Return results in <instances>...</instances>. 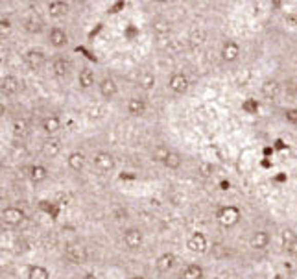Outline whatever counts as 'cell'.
<instances>
[{
	"instance_id": "1",
	"label": "cell",
	"mask_w": 297,
	"mask_h": 279,
	"mask_svg": "<svg viewBox=\"0 0 297 279\" xmlns=\"http://www.w3.org/2000/svg\"><path fill=\"white\" fill-rule=\"evenodd\" d=\"M65 255L69 259L70 263L74 265H85L89 259V252L85 244L78 243V240H72V243H67L65 244Z\"/></svg>"
},
{
	"instance_id": "2",
	"label": "cell",
	"mask_w": 297,
	"mask_h": 279,
	"mask_svg": "<svg viewBox=\"0 0 297 279\" xmlns=\"http://www.w3.org/2000/svg\"><path fill=\"white\" fill-rule=\"evenodd\" d=\"M240 216H242V213H240L238 207L224 206V207H220L216 218H218V222L224 226V228H234V226L240 222Z\"/></svg>"
},
{
	"instance_id": "3",
	"label": "cell",
	"mask_w": 297,
	"mask_h": 279,
	"mask_svg": "<svg viewBox=\"0 0 297 279\" xmlns=\"http://www.w3.org/2000/svg\"><path fill=\"white\" fill-rule=\"evenodd\" d=\"M24 218H26V213L17 206H9L6 209H2V222L11 226V228L21 226L24 222Z\"/></svg>"
},
{
	"instance_id": "4",
	"label": "cell",
	"mask_w": 297,
	"mask_h": 279,
	"mask_svg": "<svg viewBox=\"0 0 297 279\" xmlns=\"http://www.w3.org/2000/svg\"><path fill=\"white\" fill-rule=\"evenodd\" d=\"M24 63H26V67L30 70H33V72H39V70L43 69L46 65V55L43 50H35V48H32V50H28L26 54H24Z\"/></svg>"
},
{
	"instance_id": "5",
	"label": "cell",
	"mask_w": 297,
	"mask_h": 279,
	"mask_svg": "<svg viewBox=\"0 0 297 279\" xmlns=\"http://www.w3.org/2000/svg\"><path fill=\"white\" fill-rule=\"evenodd\" d=\"M122 243L128 250H138L144 243V235L138 228H128L122 233Z\"/></svg>"
},
{
	"instance_id": "6",
	"label": "cell",
	"mask_w": 297,
	"mask_h": 279,
	"mask_svg": "<svg viewBox=\"0 0 297 279\" xmlns=\"http://www.w3.org/2000/svg\"><path fill=\"white\" fill-rule=\"evenodd\" d=\"M92 166L98 172H111L114 169V157L109 152H96L92 156Z\"/></svg>"
},
{
	"instance_id": "7",
	"label": "cell",
	"mask_w": 297,
	"mask_h": 279,
	"mask_svg": "<svg viewBox=\"0 0 297 279\" xmlns=\"http://www.w3.org/2000/svg\"><path fill=\"white\" fill-rule=\"evenodd\" d=\"M270 243H271V237L266 229H256V231L251 233V237H249V246H251V250H255V252L266 250V248L270 246Z\"/></svg>"
},
{
	"instance_id": "8",
	"label": "cell",
	"mask_w": 297,
	"mask_h": 279,
	"mask_svg": "<svg viewBox=\"0 0 297 279\" xmlns=\"http://www.w3.org/2000/svg\"><path fill=\"white\" fill-rule=\"evenodd\" d=\"M220 55H222V60H224L225 63H234V61H238V58H240V45H238L236 41H233V39H227V41H224V45H222Z\"/></svg>"
},
{
	"instance_id": "9",
	"label": "cell",
	"mask_w": 297,
	"mask_h": 279,
	"mask_svg": "<svg viewBox=\"0 0 297 279\" xmlns=\"http://www.w3.org/2000/svg\"><path fill=\"white\" fill-rule=\"evenodd\" d=\"M188 85H190V82H188L187 74L183 72H174L168 80L170 91L175 92V95H185L188 91Z\"/></svg>"
},
{
	"instance_id": "10",
	"label": "cell",
	"mask_w": 297,
	"mask_h": 279,
	"mask_svg": "<svg viewBox=\"0 0 297 279\" xmlns=\"http://www.w3.org/2000/svg\"><path fill=\"white\" fill-rule=\"evenodd\" d=\"M187 248L192 253H205L207 248H209V243H207V237L201 231H194L187 240Z\"/></svg>"
},
{
	"instance_id": "11",
	"label": "cell",
	"mask_w": 297,
	"mask_h": 279,
	"mask_svg": "<svg viewBox=\"0 0 297 279\" xmlns=\"http://www.w3.org/2000/svg\"><path fill=\"white\" fill-rule=\"evenodd\" d=\"M48 43H50L54 48H65V46L69 45V33L60 26L50 28V30H48Z\"/></svg>"
},
{
	"instance_id": "12",
	"label": "cell",
	"mask_w": 297,
	"mask_h": 279,
	"mask_svg": "<svg viewBox=\"0 0 297 279\" xmlns=\"http://www.w3.org/2000/svg\"><path fill=\"white\" fill-rule=\"evenodd\" d=\"M98 91H100V95L104 96L105 100H113L114 96L118 95V85H116V82H114L113 78H102L100 82H98Z\"/></svg>"
},
{
	"instance_id": "13",
	"label": "cell",
	"mask_w": 297,
	"mask_h": 279,
	"mask_svg": "<svg viewBox=\"0 0 297 279\" xmlns=\"http://www.w3.org/2000/svg\"><path fill=\"white\" fill-rule=\"evenodd\" d=\"M70 70H72V63H70L69 60H65V58H55L54 61H52V74H54L55 78H67L70 74Z\"/></svg>"
},
{
	"instance_id": "14",
	"label": "cell",
	"mask_w": 297,
	"mask_h": 279,
	"mask_svg": "<svg viewBox=\"0 0 297 279\" xmlns=\"http://www.w3.org/2000/svg\"><path fill=\"white\" fill-rule=\"evenodd\" d=\"M126 109H128V113L131 115V117H144V113H146L148 109V104L146 100H142L138 96H133V98L128 100V104H126Z\"/></svg>"
},
{
	"instance_id": "15",
	"label": "cell",
	"mask_w": 297,
	"mask_h": 279,
	"mask_svg": "<svg viewBox=\"0 0 297 279\" xmlns=\"http://www.w3.org/2000/svg\"><path fill=\"white\" fill-rule=\"evenodd\" d=\"M41 128L43 132L48 135V137H52V135H55V133L61 129V120L57 115H46L45 119L41 120Z\"/></svg>"
},
{
	"instance_id": "16",
	"label": "cell",
	"mask_w": 297,
	"mask_h": 279,
	"mask_svg": "<svg viewBox=\"0 0 297 279\" xmlns=\"http://www.w3.org/2000/svg\"><path fill=\"white\" fill-rule=\"evenodd\" d=\"M261 91H262V95L266 96V98H277V96L281 95V91H283V85H281L279 82L275 78H268L266 82H262V85H261Z\"/></svg>"
},
{
	"instance_id": "17",
	"label": "cell",
	"mask_w": 297,
	"mask_h": 279,
	"mask_svg": "<svg viewBox=\"0 0 297 279\" xmlns=\"http://www.w3.org/2000/svg\"><path fill=\"white\" fill-rule=\"evenodd\" d=\"M46 11L54 18L65 17V15L69 13V4L63 2V0H50V2L46 4Z\"/></svg>"
},
{
	"instance_id": "18",
	"label": "cell",
	"mask_w": 297,
	"mask_h": 279,
	"mask_svg": "<svg viewBox=\"0 0 297 279\" xmlns=\"http://www.w3.org/2000/svg\"><path fill=\"white\" fill-rule=\"evenodd\" d=\"M18 87H21V83H18V80L15 78V76H11V74L4 76L2 82H0V89H2V95L4 96H15L18 92Z\"/></svg>"
},
{
	"instance_id": "19",
	"label": "cell",
	"mask_w": 297,
	"mask_h": 279,
	"mask_svg": "<svg viewBox=\"0 0 297 279\" xmlns=\"http://www.w3.org/2000/svg\"><path fill=\"white\" fill-rule=\"evenodd\" d=\"M61 154V142L54 137H48L43 142V156L48 157V159H54Z\"/></svg>"
},
{
	"instance_id": "20",
	"label": "cell",
	"mask_w": 297,
	"mask_h": 279,
	"mask_svg": "<svg viewBox=\"0 0 297 279\" xmlns=\"http://www.w3.org/2000/svg\"><path fill=\"white\" fill-rule=\"evenodd\" d=\"M24 30L28 33H32V35H37V33H41L45 30V23H43V18L39 15L32 13L24 21Z\"/></svg>"
},
{
	"instance_id": "21",
	"label": "cell",
	"mask_w": 297,
	"mask_h": 279,
	"mask_svg": "<svg viewBox=\"0 0 297 279\" xmlns=\"http://www.w3.org/2000/svg\"><path fill=\"white\" fill-rule=\"evenodd\" d=\"M85 163H87V157H85V154H82V152H72V154H69V157H67V165H69V169L74 170V172H82V170L85 169Z\"/></svg>"
},
{
	"instance_id": "22",
	"label": "cell",
	"mask_w": 297,
	"mask_h": 279,
	"mask_svg": "<svg viewBox=\"0 0 297 279\" xmlns=\"http://www.w3.org/2000/svg\"><path fill=\"white\" fill-rule=\"evenodd\" d=\"M28 172V178H30V181L35 185L43 183L46 178H48V170H46V166L43 165H32L30 169L26 170Z\"/></svg>"
},
{
	"instance_id": "23",
	"label": "cell",
	"mask_w": 297,
	"mask_h": 279,
	"mask_svg": "<svg viewBox=\"0 0 297 279\" xmlns=\"http://www.w3.org/2000/svg\"><path fill=\"white\" fill-rule=\"evenodd\" d=\"M203 275H205V270L197 263H188L181 270V279H203Z\"/></svg>"
},
{
	"instance_id": "24",
	"label": "cell",
	"mask_w": 297,
	"mask_h": 279,
	"mask_svg": "<svg viewBox=\"0 0 297 279\" xmlns=\"http://www.w3.org/2000/svg\"><path fill=\"white\" fill-rule=\"evenodd\" d=\"M175 265V255L174 253H163V255L157 257V261H155V266H157V270L161 272V274H166V272H170L172 268H174Z\"/></svg>"
},
{
	"instance_id": "25",
	"label": "cell",
	"mask_w": 297,
	"mask_h": 279,
	"mask_svg": "<svg viewBox=\"0 0 297 279\" xmlns=\"http://www.w3.org/2000/svg\"><path fill=\"white\" fill-rule=\"evenodd\" d=\"M78 83H80V87L82 89H91L94 83H96V78H94V72H92L89 67H83L82 70H80V74H78Z\"/></svg>"
},
{
	"instance_id": "26",
	"label": "cell",
	"mask_w": 297,
	"mask_h": 279,
	"mask_svg": "<svg viewBox=\"0 0 297 279\" xmlns=\"http://www.w3.org/2000/svg\"><path fill=\"white\" fill-rule=\"evenodd\" d=\"M163 165L166 166L168 170H179L181 169V165H183V157H181V154L175 150H170L168 157L165 159V163Z\"/></svg>"
},
{
	"instance_id": "27",
	"label": "cell",
	"mask_w": 297,
	"mask_h": 279,
	"mask_svg": "<svg viewBox=\"0 0 297 279\" xmlns=\"http://www.w3.org/2000/svg\"><path fill=\"white\" fill-rule=\"evenodd\" d=\"M151 32L155 33V35H168L170 33V21H166V18H163V17L155 18V21L151 23Z\"/></svg>"
},
{
	"instance_id": "28",
	"label": "cell",
	"mask_w": 297,
	"mask_h": 279,
	"mask_svg": "<svg viewBox=\"0 0 297 279\" xmlns=\"http://www.w3.org/2000/svg\"><path fill=\"white\" fill-rule=\"evenodd\" d=\"M138 85H141V89H144V91H150V89H153V85H155V76L151 72H148V70H142V72L138 74Z\"/></svg>"
},
{
	"instance_id": "29",
	"label": "cell",
	"mask_w": 297,
	"mask_h": 279,
	"mask_svg": "<svg viewBox=\"0 0 297 279\" xmlns=\"http://www.w3.org/2000/svg\"><path fill=\"white\" fill-rule=\"evenodd\" d=\"M28 279H50V272L41 265H33L28 270Z\"/></svg>"
},
{
	"instance_id": "30",
	"label": "cell",
	"mask_w": 297,
	"mask_h": 279,
	"mask_svg": "<svg viewBox=\"0 0 297 279\" xmlns=\"http://www.w3.org/2000/svg\"><path fill=\"white\" fill-rule=\"evenodd\" d=\"M168 154H170V148H166L165 144H157V146H153V150H151V159L159 161V163H165Z\"/></svg>"
},
{
	"instance_id": "31",
	"label": "cell",
	"mask_w": 297,
	"mask_h": 279,
	"mask_svg": "<svg viewBox=\"0 0 297 279\" xmlns=\"http://www.w3.org/2000/svg\"><path fill=\"white\" fill-rule=\"evenodd\" d=\"M281 237H283V248H284V250H288V248L292 246L293 243H297V233H295V231H293L292 228L283 229V233H281Z\"/></svg>"
},
{
	"instance_id": "32",
	"label": "cell",
	"mask_w": 297,
	"mask_h": 279,
	"mask_svg": "<svg viewBox=\"0 0 297 279\" xmlns=\"http://www.w3.org/2000/svg\"><path fill=\"white\" fill-rule=\"evenodd\" d=\"M13 133L15 137H24L28 133V120L26 119H15L13 120Z\"/></svg>"
},
{
	"instance_id": "33",
	"label": "cell",
	"mask_w": 297,
	"mask_h": 279,
	"mask_svg": "<svg viewBox=\"0 0 297 279\" xmlns=\"http://www.w3.org/2000/svg\"><path fill=\"white\" fill-rule=\"evenodd\" d=\"M212 172H214V169H212V165L207 163V161H201L200 165H197V174H200L201 178H209Z\"/></svg>"
},
{
	"instance_id": "34",
	"label": "cell",
	"mask_w": 297,
	"mask_h": 279,
	"mask_svg": "<svg viewBox=\"0 0 297 279\" xmlns=\"http://www.w3.org/2000/svg\"><path fill=\"white\" fill-rule=\"evenodd\" d=\"M284 120L290 124H297V109H293V107L284 109Z\"/></svg>"
},
{
	"instance_id": "35",
	"label": "cell",
	"mask_w": 297,
	"mask_h": 279,
	"mask_svg": "<svg viewBox=\"0 0 297 279\" xmlns=\"http://www.w3.org/2000/svg\"><path fill=\"white\" fill-rule=\"evenodd\" d=\"M286 253H288V255H292V257H295V259H297V243H293L292 246H290L288 250H286Z\"/></svg>"
},
{
	"instance_id": "36",
	"label": "cell",
	"mask_w": 297,
	"mask_h": 279,
	"mask_svg": "<svg viewBox=\"0 0 297 279\" xmlns=\"http://www.w3.org/2000/svg\"><path fill=\"white\" fill-rule=\"evenodd\" d=\"M9 24H11V23H9L8 18H2V21H0V26H2V32H4V30H6V32H8V30H9Z\"/></svg>"
},
{
	"instance_id": "37",
	"label": "cell",
	"mask_w": 297,
	"mask_h": 279,
	"mask_svg": "<svg viewBox=\"0 0 297 279\" xmlns=\"http://www.w3.org/2000/svg\"><path fill=\"white\" fill-rule=\"evenodd\" d=\"M80 279H98V275L96 274H91V272H89V274H83Z\"/></svg>"
},
{
	"instance_id": "38",
	"label": "cell",
	"mask_w": 297,
	"mask_h": 279,
	"mask_svg": "<svg viewBox=\"0 0 297 279\" xmlns=\"http://www.w3.org/2000/svg\"><path fill=\"white\" fill-rule=\"evenodd\" d=\"M131 279H144V275H138V274H137V275H133Z\"/></svg>"
}]
</instances>
